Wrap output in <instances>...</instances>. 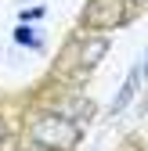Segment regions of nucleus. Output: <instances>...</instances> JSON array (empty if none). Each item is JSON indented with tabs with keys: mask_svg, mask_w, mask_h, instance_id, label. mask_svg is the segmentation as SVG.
<instances>
[{
	"mask_svg": "<svg viewBox=\"0 0 148 151\" xmlns=\"http://www.w3.org/2000/svg\"><path fill=\"white\" fill-rule=\"evenodd\" d=\"M0 140H4V122H0Z\"/></svg>",
	"mask_w": 148,
	"mask_h": 151,
	"instance_id": "0eeeda50",
	"label": "nucleus"
},
{
	"mask_svg": "<svg viewBox=\"0 0 148 151\" xmlns=\"http://www.w3.org/2000/svg\"><path fill=\"white\" fill-rule=\"evenodd\" d=\"M15 36H18V43H33V47H40V36H33L29 29H18Z\"/></svg>",
	"mask_w": 148,
	"mask_h": 151,
	"instance_id": "39448f33",
	"label": "nucleus"
},
{
	"mask_svg": "<svg viewBox=\"0 0 148 151\" xmlns=\"http://www.w3.org/2000/svg\"><path fill=\"white\" fill-rule=\"evenodd\" d=\"M22 18H25V22H33V18H44V7H33V11H25Z\"/></svg>",
	"mask_w": 148,
	"mask_h": 151,
	"instance_id": "423d86ee",
	"label": "nucleus"
},
{
	"mask_svg": "<svg viewBox=\"0 0 148 151\" xmlns=\"http://www.w3.org/2000/svg\"><path fill=\"white\" fill-rule=\"evenodd\" d=\"M33 140L40 147H51V151H69V147H76L80 133L65 115H54L51 111V115H40L33 122Z\"/></svg>",
	"mask_w": 148,
	"mask_h": 151,
	"instance_id": "f257e3e1",
	"label": "nucleus"
},
{
	"mask_svg": "<svg viewBox=\"0 0 148 151\" xmlns=\"http://www.w3.org/2000/svg\"><path fill=\"white\" fill-rule=\"evenodd\" d=\"M144 68H148V61H144Z\"/></svg>",
	"mask_w": 148,
	"mask_h": 151,
	"instance_id": "6e6552de",
	"label": "nucleus"
},
{
	"mask_svg": "<svg viewBox=\"0 0 148 151\" xmlns=\"http://www.w3.org/2000/svg\"><path fill=\"white\" fill-rule=\"evenodd\" d=\"M123 14H126L123 0H90L83 11V22L90 29H116L123 22Z\"/></svg>",
	"mask_w": 148,
	"mask_h": 151,
	"instance_id": "f03ea898",
	"label": "nucleus"
},
{
	"mask_svg": "<svg viewBox=\"0 0 148 151\" xmlns=\"http://www.w3.org/2000/svg\"><path fill=\"white\" fill-rule=\"evenodd\" d=\"M105 50H108V43H105V40H90V43H83V50H80V65H83V68L98 65Z\"/></svg>",
	"mask_w": 148,
	"mask_h": 151,
	"instance_id": "20e7f679",
	"label": "nucleus"
},
{
	"mask_svg": "<svg viewBox=\"0 0 148 151\" xmlns=\"http://www.w3.org/2000/svg\"><path fill=\"white\" fill-rule=\"evenodd\" d=\"M137 83H141V68H134L130 76H126V83H123V90L116 93V101H112V111H123L126 104H130V97L137 93Z\"/></svg>",
	"mask_w": 148,
	"mask_h": 151,
	"instance_id": "7ed1b4c3",
	"label": "nucleus"
}]
</instances>
